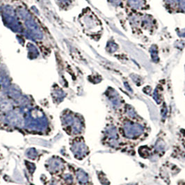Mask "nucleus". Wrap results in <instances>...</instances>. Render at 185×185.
I'll return each mask as SVG.
<instances>
[{
    "instance_id": "nucleus-1",
    "label": "nucleus",
    "mask_w": 185,
    "mask_h": 185,
    "mask_svg": "<svg viewBox=\"0 0 185 185\" xmlns=\"http://www.w3.org/2000/svg\"><path fill=\"white\" fill-rule=\"evenodd\" d=\"M144 131V127L139 124L127 122L123 126L124 134L128 139H134L138 138L143 134Z\"/></svg>"
},
{
    "instance_id": "nucleus-2",
    "label": "nucleus",
    "mask_w": 185,
    "mask_h": 185,
    "mask_svg": "<svg viewBox=\"0 0 185 185\" xmlns=\"http://www.w3.org/2000/svg\"><path fill=\"white\" fill-rule=\"evenodd\" d=\"M127 4L130 7L136 10H139L144 7V0H127Z\"/></svg>"
},
{
    "instance_id": "nucleus-3",
    "label": "nucleus",
    "mask_w": 185,
    "mask_h": 185,
    "mask_svg": "<svg viewBox=\"0 0 185 185\" xmlns=\"http://www.w3.org/2000/svg\"><path fill=\"white\" fill-rule=\"evenodd\" d=\"M141 25L145 29H150L152 26H153V20L149 16H144L141 19Z\"/></svg>"
},
{
    "instance_id": "nucleus-4",
    "label": "nucleus",
    "mask_w": 185,
    "mask_h": 185,
    "mask_svg": "<svg viewBox=\"0 0 185 185\" xmlns=\"http://www.w3.org/2000/svg\"><path fill=\"white\" fill-rule=\"evenodd\" d=\"M150 55L151 59H153L154 62L157 63L159 61V56H158V50H157V47L155 45H153L150 47Z\"/></svg>"
},
{
    "instance_id": "nucleus-5",
    "label": "nucleus",
    "mask_w": 185,
    "mask_h": 185,
    "mask_svg": "<svg viewBox=\"0 0 185 185\" xmlns=\"http://www.w3.org/2000/svg\"><path fill=\"white\" fill-rule=\"evenodd\" d=\"M118 49V45L114 42V41H110V43H109V47H108V50L110 52H115V51H117Z\"/></svg>"
},
{
    "instance_id": "nucleus-6",
    "label": "nucleus",
    "mask_w": 185,
    "mask_h": 185,
    "mask_svg": "<svg viewBox=\"0 0 185 185\" xmlns=\"http://www.w3.org/2000/svg\"><path fill=\"white\" fill-rule=\"evenodd\" d=\"M127 114H128V116H130L131 118H134L136 116V113L134 110V109L130 107H127Z\"/></svg>"
},
{
    "instance_id": "nucleus-7",
    "label": "nucleus",
    "mask_w": 185,
    "mask_h": 185,
    "mask_svg": "<svg viewBox=\"0 0 185 185\" xmlns=\"http://www.w3.org/2000/svg\"><path fill=\"white\" fill-rule=\"evenodd\" d=\"M179 8L183 12H185V0H180L179 2Z\"/></svg>"
},
{
    "instance_id": "nucleus-8",
    "label": "nucleus",
    "mask_w": 185,
    "mask_h": 185,
    "mask_svg": "<svg viewBox=\"0 0 185 185\" xmlns=\"http://www.w3.org/2000/svg\"><path fill=\"white\" fill-rule=\"evenodd\" d=\"M109 1H110L112 5L115 6V7H118L121 4L120 0H109Z\"/></svg>"
},
{
    "instance_id": "nucleus-9",
    "label": "nucleus",
    "mask_w": 185,
    "mask_h": 185,
    "mask_svg": "<svg viewBox=\"0 0 185 185\" xmlns=\"http://www.w3.org/2000/svg\"><path fill=\"white\" fill-rule=\"evenodd\" d=\"M178 44L176 43L175 46H176L178 49H183V48L185 46V41H178Z\"/></svg>"
},
{
    "instance_id": "nucleus-10",
    "label": "nucleus",
    "mask_w": 185,
    "mask_h": 185,
    "mask_svg": "<svg viewBox=\"0 0 185 185\" xmlns=\"http://www.w3.org/2000/svg\"><path fill=\"white\" fill-rule=\"evenodd\" d=\"M166 3L169 5H175L177 3H179L180 0H166Z\"/></svg>"
},
{
    "instance_id": "nucleus-11",
    "label": "nucleus",
    "mask_w": 185,
    "mask_h": 185,
    "mask_svg": "<svg viewBox=\"0 0 185 185\" xmlns=\"http://www.w3.org/2000/svg\"><path fill=\"white\" fill-rule=\"evenodd\" d=\"M178 34L181 38H185V28L180 30V31L178 32Z\"/></svg>"
}]
</instances>
